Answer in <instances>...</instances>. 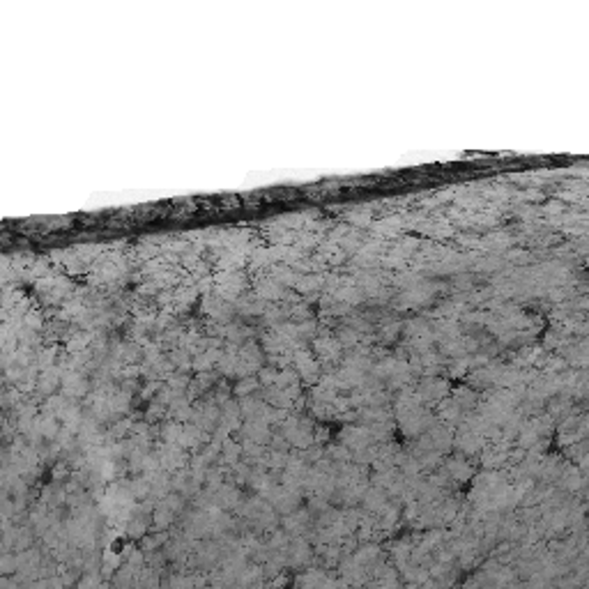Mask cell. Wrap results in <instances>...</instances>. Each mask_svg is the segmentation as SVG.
<instances>
[{
    "label": "cell",
    "instance_id": "obj_4",
    "mask_svg": "<svg viewBox=\"0 0 589 589\" xmlns=\"http://www.w3.org/2000/svg\"><path fill=\"white\" fill-rule=\"evenodd\" d=\"M189 378L184 375V371H175L173 375H168L166 378V385L171 387L175 394H186V387H189Z\"/></svg>",
    "mask_w": 589,
    "mask_h": 589
},
{
    "label": "cell",
    "instance_id": "obj_8",
    "mask_svg": "<svg viewBox=\"0 0 589 589\" xmlns=\"http://www.w3.org/2000/svg\"><path fill=\"white\" fill-rule=\"evenodd\" d=\"M290 440H288L286 435H283L281 431H278V435H272V440H269V449H278V451H288L290 449Z\"/></svg>",
    "mask_w": 589,
    "mask_h": 589
},
{
    "label": "cell",
    "instance_id": "obj_5",
    "mask_svg": "<svg viewBox=\"0 0 589 589\" xmlns=\"http://www.w3.org/2000/svg\"><path fill=\"white\" fill-rule=\"evenodd\" d=\"M281 371V368H278ZM278 371L274 366H263L258 371V380L263 382V387H269V385H276V378H278Z\"/></svg>",
    "mask_w": 589,
    "mask_h": 589
},
{
    "label": "cell",
    "instance_id": "obj_6",
    "mask_svg": "<svg viewBox=\"0 0 589 589\" xmlns=\"http://www.w3.org/2000/svg\"><path fill=\"white\" fill-rule=\"evenodd\" d=\"M23 325H26V327H30V329H37V332H39V329L44 327V318H42V313H39V311H33V309H30V311L23 316Z\"/></svg>",
    "mask_w": 589,
    "mask_h": 589
},
{
    "label": "cell",
    "instance_id": "obj_3",
    "mask_svg": "<svg viewBox=\"0 0 589 589\" xmlns=\"http://www.w3.org/2000/svg\"><path fill=\"white\" fill-rule=\"evenodd\" d=\"M58 421H60V419L53 417V414H42V417H37V423H39V428H42V435L46 437V440H56L58 433L62 431Z\"/></svg>",
    "mask_w": 589,
    "mask_h": 589
},
{
    "label": "cell",
    "instance_id": "obj_1",
    "mask_svg": "<svg viewBox=\"0 0 589 589\" xmlns=\"http://www.w3.org/2000/svg\"><path fill=\"white\" fill-rule=\"evenodd\" d=\"M175 515H177L175 511L168 509L166 504H161V502H159L157 509L152 511V527H154V529H168L173 523H175Z\"/></svg>",
    "mask_w": 589,
    "mask_h": 589
},
{
    "label": "cell",
    "instance_id": "obj_2",
    "mask_svg": "<svg viewBox=\"0 0 589 589\" xmlns=\"http://www.w3.org/2000/svg\"><path fill=\"white\" fill-rule=\"evenodd\" d=\"M255 391H263V382L258 380V375H246V378H240L235 387H232V394L235 396H251Z\"/></svg>",
    "mask_w": 589,
    "mask_h": 589
},
{
    "label": "cell",
    "instance_id": "obj_7",
    "mask_svg": "<svg viewBox=\"0 0 589 589\" xmlns=\"http://www.w3.org/2000/svg\"><path fill=\"white\" fill-rule=\"evenodd\" d=\"M159 387H161V380H150V382H145L143 387H140V398L143 400H152L154 396H157V391H159Z\"/></svg>",
    "mask_w": 589,
    "mask_h": 589
}]
</instances>
